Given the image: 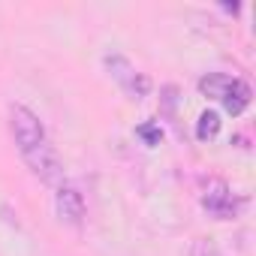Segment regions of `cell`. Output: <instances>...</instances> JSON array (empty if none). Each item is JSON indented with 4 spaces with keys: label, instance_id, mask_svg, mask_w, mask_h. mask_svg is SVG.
I'll use <instances>...</instances> for the list:
<instances>
[{
    "label": "cell",
    "instance_id": "cell-1",
    "mask_svg": "<svg viewBox=\"0 0 256 256\" xmlns=\"http://www.w3.org/2000/svg\"><path fill=\"white\" fill-rule=\"evenodd\" d=\"M199 90L220 100L226 112L232 114H241L247 106H250V84L235 78V76H223V72H211V76H202L199 78Z\"/></svg>",
    "mask_w": 256,
    "mask_h": 256
},
{
    "label": "cell",
    "instance_id": "cell-2",
    "mask_svg": "<svg viewBox=\"0 0 256 256\" xmlns=\"http://www.w3.org/2000/svg\"><path fill=\"white\" fill-rule=\"evenodd\" d=\"M10 130H12V139H16L22 157H28L30 151H36V148H42V145L48 142L40 114H36L34 108L22 106V102H16V106L10 108Z\"/></svg>",
    "mask_w": 256,
    "mask_h": 256
},
{
    "label": "cell",
    "instance_id": "cell-3",
    "mask_svg": "<svg viewBox=\"0 0 256 256\" xmlns=\"http://www.w3.org/2000/svg\"><path fill=\"white\" fill-rule=\"evenodd\" d=\"M102 64H106V70H108V76L126 90V94H130V96H145L148 90H151V82L130 64V60H126L124 54H106L102 58Z\"/></svg>",
    "mask_w": 256,
    "mask_h": 256
},
{
    "label": "cell",
    "instance_id": "cell-4",
    "mask_svg": "<svg viewBox=\"0 0 256 256\" xmlns=\"http://www.w3.org/2000/svg\"><path fill=\"white\" fill-rule=\"evenodd\" d=\"M24 163L30 166V172L36 175V178H42V181H48V184H64V166H60V160H58V154H54V148L46 142L42 148H36V151H30L28 157H24Z\"/></svg>",
    "mask_w": 256,
    "mask_h": 256
},
{
    "label": "cell",
    "instance_id": "cell-5",
    "mask_svg": "<svg viewBox=\"0 0 256 256\" xmlns=\"http://www.w3.org/2000/svg\"><path fill=\"white\" fill-rule=\"evenodd\" d=\"M202 208H205L211 217H217V220H229V217L235 214L238 202H235L232 190H229L223 181H211V184L205 187V193H202Z\"/></svg>",
    "mask_w": 256,
    "mask_h": 256
},
{
    "label": "cell",
    "instance_id": "cell-6",
    "mask_svg": "<svg viewBox=\"0 0 256 256\" xmlns=\"http://www.w3.org/2000/svg\"><path fill=\"white\" fill-rule=\"evenodd\" d=\"M54 211H58V217H60L64 223L82 226V220H84V199H82V193H78L72 184H58Z\"/></svg>",
    "mask_w": 256,
    "mask_h": 256
},
{
    "label": "cell",
    "instance_id": "cell-7",
    "mask_svg": "<svg viewBox=\"0 0 256 256\" xmlns=\"http://www.w3.org/2000/svg\"><path fill=\"white\" fill-rule=\"evenodd\" d=\"M220 130V114L217 112H202L199 114V126H196V136L205 142V139H214Z\"/></svg>",
    "mask_w": 256,
    "mask_h": 256
},
{
    "label": "cell",
    "instance_id": "cell-8",
    "mask_svg": "<svg viewBox=\"0 0 256 256\" xmlns=\"http://www.w3.org/2000/svg\"><path fill=\"white\" fill-rule=\"evenodd\" d=\"M190 256H223V253H220V247L211 238H196L190 244Z\"/></svg>",
    "mask_w": 256,
    "mask_h": 256
}]
</instances>
